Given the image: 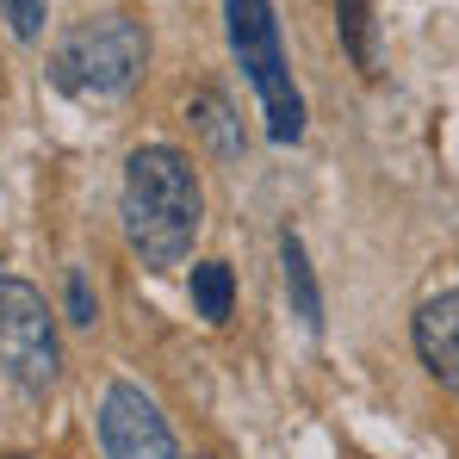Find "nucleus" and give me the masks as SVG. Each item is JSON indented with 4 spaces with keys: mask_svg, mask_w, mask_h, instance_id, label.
Here are the masks:
<instances>
[{
    "mask_svg": "<svg viewBox=\"0 0 459 459\" xmlns=\"http://www.w3.org/2000/svg\"><path fill=\"white\" fill-rule=\"evenodd\" d=\"M118 224L131 255L150 273H174L193 261V242L205 230V186L193 174V155L174 143H137L125 155L118 186Z\"/></svg>",
    "mask_w": 459,
    "mask_h": 459,
    "instance_id": "1",
    "label": "nucleus"
},
{
    "mask_svg": "<svg viewBox=\"0 0 459 459\" xmlns=\"http://www.w3.org/2000/svg\"><path fill=\"white\" fill-rule=\"evenodd\" d=\"M150 69V31L143 19L131 13H100V19H81L75 31L56 38L50 63H44V81L63 93V100H118L131 93Z\"/></svg>",
    "mask_w": 459,
    "mask_h": 459,
    "instance_id": "2",
    "label": "nucleus"
},
{
    "mask_svg": "<svg viewBox=\"0 0 459 459\" xmlns=\"http://www.w3.org/2000/svg\"><path fill=\"white\" fill-rule=\"evenodd\" d=\"M224 38H230L236 69L248 75L255 100H261L267 137L280 150L305 143V93H299L292 63H286V38H280L273 0H224Z\"/></svg>",
    "mask_w": 459,
    "mask_h": 459,
    "instance_id": "3",
    "label": "nucleus"
},
{
    "mask_svg": "<svg viewBox=\"0 0 459 459\" xmlns=\"http://www.w3.org/2000/svg\"><path fill=\"white\" fill-rule=\"evenodd\" d=\"M0 373L25 397H44L63 373L56 310L31 280H0Z\"/></svg>",
    "mask_w": 459,
    "mask_h": 459,
    "instance_id": "4",
    "label": "nucleus"
},
{
    "mask_svg": "<svg viewBox=\"0 0 459 459\" xmlns=\"http://www.w3.org/2000/svg\"><path fill=\"white\" fill-rule=\"evenodd\" d=\"M93 435H100V459H180V441H174L161 403L137 379H112L100 391Z\"/></svg>",
    "mask_w": 459,
    "mask_h": 459,
    "instance_id": "5",
    "label": "nucleus"
},
{
    "mask_svg": "<svg viewBox=\"0 0 459 459\" xmlns=\"http://www.w3.org/2000/svg\"><path fill=\"white\" fill-rule=\"evenodd\" d=\"M410 348L422 360V373L441 385H459V286L422 299L410 316Z\"/></svg>",
    "mask_w": 459,
    "mask_h": 459,
    "instance_id": "6",
    "label": "nucleus"
},
{
    "mask_svg": "<svg viewBox=\"0 0 459 459\" xmlns=\"http://www.w3.org/2000/svg\"><path fill=\"white\" fill-rule=\"evenodd\" d=\"M280 280H286V299H292V316L305 323L310 335H323V286H316V267H310V248L299 230L280 236Z\"/></svg>",
    "mask_w": 459,
    "mask_h": 459,
    "instance_id": "7",
    "label": "nucleus"
},
{
    "mask_svg": "<svg viewBox=\"0 0 459 459\" xmlns=\"http://www.w3.org/2000/svg\"><path fill=\"white\" fill-rule=\"evenodd\" d=\"M186 125L205 137V150L218 155V161H236L242 155V118H236V106H230L218 87H199L186 100Z\"/></svg>",
    "mask_w": 459,
    "mask_h": 459,
    "instance_id": "8",
    "label": "nucleus"
},
{
    "mask_svg": "<svg viewBox=\"0 0 459 459\" xmlns=\"http://www.w3.org/2000/svg\"><path fill=\"white\" fill-rule=\"evenodd\" d=\"M186 299H193V316L205 329H224L230 316H236V273H230V261H193Z\"/></svg>",
    "mask_w": 459,
    "mask_h": 459,
    "instance_id": "9",
    "label": "nucleus"
},
{
    "mask_svg": "<svg viewBox=\"0 0 459 459\" xmlns=\"http://www.w3.org/2000/svg\"><path fill=\"white\" fill-rule=\"evenodd\" d=\"M335 38L360 75H379V19L373 0H335Z\"/></svg>",
    "mask_w": 459,
    "mask_h": 459,
    "instance_id": "10",
    "label": "nucleus"
},
{
    "mask_svg": "<svg viewBox=\"0 0 459 459\" xmlns=\"http://www.w3.org/2000/svg\"><path fill=\"white\" fill-rule=\"evenodd\" d=\"M63 310H69L75 329H93V323H100V292H93L87 267H69V280H63Z\"/></svg>",
    "mask_w": 459,
    "mask_h": 459,
    "instance_id": "11",
    "label": "nucleus"
},
{
    "mask_svg": "<svg viewBox=\"0 0 459 459\" xmlns=\"http://www.w3.org/2000/svg\"><path fill=\"white\" fill-rule=\"evenodd\" d=\"M0 19H6V31L19 44H31L44 31V19H50V0H0Z\"/></svg>",
    "mask_w": 459,
    "mask_h": 459,
    "instance_id": "12",
    "label": "nucleus"
},
{
    "mask_svg": "<svg viewBox=\"0 0 459 459\" xmlns=\"http://www.w3.org/2000/svg\"><path fill=\"white\" fill-rule=\"evenodd\" d=\"M13 459H31V454H13Z\"/></svg>",
    "mask_w": 459,
    "mask_h": 459,
    "instance_id": "13",
    "label": "nucleus"
},
{
    "mask_svg": "<svg viewBox=\"0 0 459 459\" xmlns=\"http://www.w3.org/2000/svg\"><path fill=\"white\" fill-rule=\"evenodd\" d=\"M0 280H6V273H0Z\"/></svg>",
    "mask_w": 459,
    "mask_h": 459,
    "instance_id": "14",
    "label": "nucleus"
}]
</instances>
